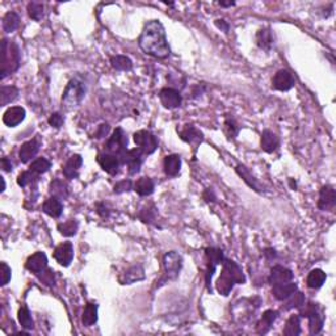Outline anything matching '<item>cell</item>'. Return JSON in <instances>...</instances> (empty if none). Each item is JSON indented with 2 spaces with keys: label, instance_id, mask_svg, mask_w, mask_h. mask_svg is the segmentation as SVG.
I'll return each mask as SVG.
<instances>
[{
  "label": "cell",
  "instance_id": "1",
  "mask_svg": "<svg viewBox=\"0 0 336 336\" xmlns=\"http://www.w3.org/2000/svg\"><path fill=\"white\" fill-rule=\"evenodd\" d=\"M138 42H139L140 49L149 56L160 59H164L170 56L171 50L167 42L166 30L158 20H151L145 25Z\"/></svg>",
  "mask_w": 336,
  "mask_h": 336
},
{
  "label": "cell",
  "instance_id": "2",
  "mask_svg": "<svg viewBox=\"0 0 336 336\" xmlns=\"http://www.w3.org/2000/svg\"><path fill=\"white\" fill-rule=\"evenodd\" d=\"M222 264V272L217 280V291L222 296H228L235 284H245L246 277L242 268L235 261L225 259Z\"/></svg>",
  "mask_w": 336,
  "mask_h": 336
},
{
  "label": "cell",
  "instance_id": "3",
  "mask_svg": "<svg viewBox=\"0 0 336 336\" xmlns=\"http://www.w3.org/2000/svg\"><path fill=\"white\" fill-rule=\"evenodd\" d=\"M20 49L15 42H8L7 39L2 41V79L8 74L16 71L20 67Z\"/></svg>",
  "mask_w": 336,
  "mask_h": 336
},
{
  "label": "cell",
  "instance_id": "4",
  "mask_svg": "<svg viewBox=\"0 0 336 336\" xmlns=\"http://www.w3.org/2000/svg\"><path fill=\"white\" fill-rule=\"evenodd\" d=\"M85 95V84L80 80V79L75 78L70 80L69 84L66 85L65 91L62 95V105H65V108L67 111L76 108L78 105H80L82 100L84 99Z\"/></svg>",
  "mask_w": 336,
  "mask_h": 336
},
{
  "label": "cell",
  "instance_id": "5",
  "mask_svg": "<svg viewBox=\"0 0 336 336\" xmlns=\"http://www.w3.org/2000/svg\"><path fill=\"white\" fill-rule=\"evenodd\" d=\"M163 267H164V274L162 276L158 282L160 285H164L170 281L176 280L179 277L180 271L183 268V258L181 255L177 254L176 251H170L167 252L163 256Z\"/></svg>",
  "mask_w": 336,
  "mask_h": 336
},
{
  "label": "cell",
  "instance_id": "6",
  "mask_svg": "<svg viewBox=\"0 0 336 336\" xmlns=\"http://www.w3.org/2000/svg\"><path fill=\"white\" fill-rule=\"evenodd\" d=\"M301 317L309 319V330H310L311 335H318L320 331L323 330L324 315L320 311V307L318 304L310 302V304L305 305L304 309L301 310Z\"/></svg>",
  "mask_w": 336,
  "mask_h": 336
},
{
  "label": "cell",
  "instance_id": "7",
  "mask_svg": "<svg viewBox=\"0 0 336 336\" xmlns=\"http://www.w3.org/2000/svg\"><path fill=\"white\" fill-rule=\"evenodd\" d=\"M107 150L109 154H113L116 157L120 159L122 155L127 151V138L124 134V130L121 127H117L116 130L113 131L112 137H109V139L107 140Z\"/></svg>",
  "mask_w": 336,
  "mask_h": 336
},
{
  "label": "cell",
  "instance_id": "8",
  "mask_svg": "<svg viewBox=\"0 0 336 336\" xmlns=\"http://www.w3.org/2000/svg\"><path fill=\"white\" fill-rule=\"evenodd\" d=\"M134 142L139 146V150L146 155H150L158 149L157 138L147 130H139L134 134Z\"/></svg>",
  "mask_w": 336,
  "mask_h": 336
},
{
  "label": "cell",
  "instance_id": "9",
  "mask_svg": "<svg viewBox=\"0 0 336 336\" xmlns=\"http://www.w3.org/2000/svg\"><path fill=\"white\" fill-rule=\"evenodd\" d=\"M160 103L166 109H176L181 105L183 98L180 95V92L175 88H163L159 92Z\"/></svg>",
  "mask_w": 336,
  "mask_h": 336
},
{
  "label": "cell",
  "instance_id": "10",
  "mask_svg": "<svg viewBox=\"0 0 336 336\" xmlns=\"http://www.w3.org/2000/svg\"><path fill=\"white\" fill-rule=\"evenodd\" d=\"M142 151L139 149H134V150H127L126 153L120 158L121 163L126 164L129 168L130 175H135L139 172L140 166H142Z\"/></svg>",
  "mask_w": 336,
  "mask_h": 336
},
{
  "label": "cell",
  "instance_id": "11",
  "mask_svg": "<svg viewBox=\"0 0 336 336\" xmlns=\"http://www.w3.org/2000/svg\"><path fill=\"white\" fill-rule=\"evenodd\" d=\"M53 256L62 267H69L74 259V247H72L71 242H63L59 246H57L53 252Z\"/></svg>",
  "mask_w": 336,
  "mask_h": 336
},
{
  "label": "cell",
  "instance_id": "12",
  "mask_svg": "<svg viewBox=\"0 0 336 336\" xmlns=\"http://www.w3.org/2000/svg\"><path fill=\"white\" fill-rule=\"evenodd\" d=\"M98 163L100 164V167L103 168V171H105L107 173L114 176L117 175L118 171H120L121 162L116 155L109 153H103L98 155Z\"/></svg>",
  "mask_w": 336,
  "mask_h": 336
},
{
  "label": "cell",
  "instance_id": "13",
  "mask_svg": "<svg viewBox=\"0 0 336 336\" xmlns=\"http://www.w3.org/2000/svg\"><path fill=\"white\" fill-rule=\"evenodd\" d=\"M272 85L274 89L277 91L286 92L294 87V78L291 72L287 70H280L274 74L273 80H272Z\"/></svg>",
  "mask_w": 336,
  "mask_h": 336
},
{
  "label": "cell",
  "instance_id": "14",
  "mask_svg": "<svg viewBox=\"0 0 336 336\" xmlns=\"http://www.w3.org/2000/svg\"><path fill=\"white\" fill-rule=\"evenodd\" d=\"M25 267L28 271L39 274L47 268V256H46L45 252H34V254L30 255L29 258H28V260H26L25 263Z\"/></svg>",
  "mask_w": 336,
  "mask_h": 336
},
{
  "label": "cell",
  "instance_id": "15",
  "mask_svg": "<svg viewBox=\"0 0 336 336\" xmlns=\"http://www.w3.org/2000/svg\"><path fill=\"white\" fill-rule=\"evenodd\" d=\"M39 146H41V142H39L38 138H33V139L21 145L19 151V158L21 160V163H28L36 157L39 150Z\"/></svg>",
  "mask_w": 336,
  "mask_h": 336
},
{
  "label": "cell",
  "instance_id": "16",
  "mask_svg": "<svg viewBox=\"0 0 336 336\" xmlns=\"http://www.w3.org/2000/svg\"><path fill=\"white\" fill-rule=\"evenodd\" d=\"M336 205V192L333 186L324 185L319 193L318 208L320 210H332Z\"/></svg>",
  "mask_w": 336,
  "mask_h": 336
},
{
  "label": "cell",
  "instance_id": "17",
  "mask_svg": "<svg viewBox=\"0 0 336 336\" xmlns=\"http://www.w3.org/2000/svg\"><path fill=\"white\" fill-rule=\"evenodd\" d=\"M293 280V272L287 268L282 267V265H276L271 269V274L268 277L269 284L273 286V285L278 284H284V282H289V281Z\"/></svg>",
  "mask_w": 336,
  "mask_h": 336
},
{
  "label": "cell",
  "instance_id": "18",
  "mask_svg": "<svg viewBox=\"0 0 336 336\" xmlns=\"http://www.w3.org/2000/svg\"><path fill=\"white\" fill-rule=\"evenodd\" d=\"M25 109L23 107H11L7 109L3 114L4 125L10 127H15L19 124H21L25 118Z\"/></svg>",
  "mask_w": 336,
  "mask_h": 336
},
{
  "label": "cell",
  "instance_id": "19",
  "mask_svg": "<svg viewBox=\"0 0 336 336\" xmlns=\"http://www.w3.org/2000/svg\"><path fill=\"white\" fill-rule=\"evenodd\" d=\"M83 164V158L79 154H74L69 158V160L66 162L65 166L62 168V172L65 175L66 179L72 180L76 179L79 176V170Z\"/></svg>",
  "mask_w": 336,
  "mask_h": 336
},
{
  "label": "cell",
  "instance_id": "20",
  "mask_svg": "<svg viewBox=\"0 0 336 336\" xmlns=\"http://www.w3.org/2000/svg\"><path fill=\"white\" fill-rule=\"evenodd\" d=\"M179 134L180 138H181L184 142L195 146V149H196V147L204 140L203 133H201L199 129H196L195 126H192V125H185V126L179 131Z\"/></svg>",
  "mask_w": 336,
  "mask_h": 336
},
{
  "label": "cell",
  "instance_id": "21",
  "mask_svg": "<svg viewBox=\"0 0 336 336\" xmlns=\"http://www.w3.org/2000/svg\"><path fill=\"white\" fill-rule=\"evenodd\" d=\"M164 173L170 177H176L181 170V158L177 154H171L164 158L163 162Z\"/></svg>",
  "mask_w": 336,
  "mask_h": 336
},
{
  "label": "cell",
  "instance_id": "22",
  "mask_svg": "<svg viewBox=\"0 0 336 336\" xmlns=\"http://www.w3.org/2000/svg\"><path fill=\"white\" fill-rule=\"evenodd\" d=\"M145 278V271L142 265H134V267L129 268L126 272L120 276V282L122 285H130L137 282V281H142Z\"/></svg>",
  "mask_w": 336,
  "mask_h": 336
},
{
  "label": "cell",
  "instance_id": "23",
  "mask_svg": "<svg viewBox=\"0 0 336 336\" xmlns=\"http://www.w3.org/2000/svg\"><path fill=\"white\" fill-rule=\"evenodd\" d=\"M278 313L276 310H267L264 311L263 317L260 318V320L256 324V332L259 335H265L267 332H269V330L273 326L274 320L277 319Z\"/></svg>",
  "mask_w": 336,
  "mask_h": 336
},
{
  "label": "cell",
  "instance_id": "24",
  "mask_svg": "<svg viewBox=\"0 0 336 336\" xmlns=\"http://www.w3.org/2000/svg\"><path fill=\"white\" fill-rule=\"evenodd\" d=\"M297 285L294 284L293 281H289V282H284V284L273 285L272 294H273L276 300L285 301L291 297L294 292H297Z\"/></svg>",
  "mask_w": 336,
  "mask_h": 336
},
{
  "label": "cell",
  "instance_id": "25",
  "mask_svg": "<svg viewBox=\"0 0 336 336\" xmlns=\"http://www.w3.org/2000/svg\"><path fill=\"white\" fill-rule=\"evenodd\" d=\"M42 210L45 214H47V216L52 217V218H58V217H61V214H62V203H61V200L53 196L43 203Z\"/></svg>",
  "mask_w": 336,
  "mask_h": 336
},
{
  "label": "cell",
  "instance_id": "26",
  "mask_svg": "<svg viewBox=\"0 0 336 336\" xmlns=\"http://www.w3.org/2000/svg\"><path fill=\"white\" fill-rule=\"evenodd\" d=\"M278 137L274 133H272L271 130H264L261 134V149L265 151V153H273L276 149L278 147Z\"/></svg>",
  "mask_w": 336,
  "mask_h": 336
},
{
  "label": "cell",
  "instance_id": "27",
  "mask_svg": "<svg viewBox=\"0 0 336 336\" xmlns=\"http://www.w3.org/2000/svg\"><path fill=\"white\" fill-rule=\"evenodd\" d=\"M327 280V274L324 273L322 269H313L310 273L307 274L306 278V284L307 286L311 287V289H319V287L323 286V284Z\"/></svg>",
  "mask_w": 336,
  "mask_h": 336
},
{
  "label": "cell",
  "instance_id": "28",
  "mask_svg": "<svg viewBox=\"0 0 336 336\" xmlns=\"http://www.w3.org/2000/svg\"><path fill=\"white\" fill-rule=\"evenodd\" d=\"M273 33H272V30L269 29V28H263V29H260L256 33V43H258L260 49L269 50L272 47V45H273Z\"/></svg>",
  "mask_w": 336,
  "mask_h": 336
},
{
  "label": "cell",
  "instance_id": "29",
  "mask_svg": "<svg viewBox=\"0 0 336 336\" xmlns=\"http://www.w3.org/2000/svg\"><path fill=\"white\" fill-rule=\"evenodd\" d=\"M236 172H238L239 176L243 179V181H245L250 188H252V189L256 190V192H260L261 186L260 184H259L258 179H255V176H252L251 172L247 170V167H245L243 164H239V166L236 167Z\"/></svg>",
  "mask_w": 336,
  "mask_h": 336
},
{
  "label": "cell",
  "instance_id": "30",
  "mask_svg": "<svg viewBox=\"0 0 336 336\" xmlns=\"http://www.w3.org/2000/svg\"><path fill=\"white\" fill-rule=\"evenodd\" d=\"M99 306L96 304H87L83 311L82 322L85 327H91L98 322Z\"/></svg>",
  "mask_w": 336,
  "mask_h": 336
},
{
  "label": "cell",
  "instance_id": "31",
  "mask_svg": "<svg viewBox=\"0 0 336 336\" xmlns=\"http://www.w3.org/2000/svg\"><path fill=\"white\" fill-rule=\"evenodd\" d=\"M133 189L142 197L150 196L154 192V181L150 177H140L139 180H137V183L134 184Z\"/></svg>",
  "mask_w": 336,
  "mask_h": 336
},
{
  "label": "cell",
  "instance_id": "32",
  "mask_svg": "<svg viewBox=\"0 0 336 336\" xmlns=\"http://www.w3.org/2000/svg\"><path fill=\"white\" fill-rule=\"evenodd\" d=\"M111 65L117 71H130L133 69L131 59L126 56H113L111 57Z\"/></svg>",
  "mask_w": 336,
  "mask_h": 336
},
{
  "label": "cell",
  "instance_id": "33",
  "mask_svg": "<svg viewBox=\"0 0 336 336\" xmlns=\"http://www.w3.org/2000/svg\"><path fill=\"white\" fill-rule=\"evenodd\" d=\"M50 193L54 197H57V199L63 200L69 196V188H67V185L63 183L62 180L56 179L53 180L52 184H50Z\"/></svg>",
  "mask_w": 336,
  "mask_h": 336
},
{
  "label": "cell",
  "instance_id": "34",
  "mask_svg": "<svg viewBox=\"0 0 336 336\" xmlns=\"http://www.w3.org/2000/svg\"><path fill=\"white\" fill-rule=\"evenodd\" d=\"M20 17L16 12H7L3 17V29L6 33H12L17 29Z\"/></svg>",
  "mask_w": 336,
  "mask_h": 336
},
{
  "label": "cell",
  "instance_id": "35",
  "mask_svg": "<svg viewBox=\"0 0 336 336\" xmlns=\"http://www.w3.org/2000/svg\"><path fill=\"white\" fill-rule=\"evenodd\" d=\"M17 318H19V323L20 326L25 328V330H33L34 328V322H33V318L30 315L29 309L26 306L20 307L19 313H17Z\"/></svg>",
  "mask_w": 336,
  "mask_h": 336
},
{
  "label": "cell",
  "instance_id": "36",
  "mask_svg": "<svg viewBox=\"0 0 336 336\" xmlns=\"http://www.w3.org/2000/svg\"><path fill=\"white\" fill-rule=\"evenodd\" d=\"M58 231L63 235V236H74V235L78 232L79 228V223L76 219H69V221H66L63 223H59L58 225Z\"/></svg>",
  "mask_w": 336,
  "mask_h": 336
},
{
  "label": "cell",
  "instance_id": "37",
  "mask_svg": "<svg viewBox=\"0 0 336 336\" xmlns=\"http://www.w3.org/2000/svg\"><path fill=\"white\" fill-rule=\"evenodd\" d=\"M301 333V323L298 315H292L287 319L284 328V335L286 336H298Z\"/></svg>",
  "mask_w": 336,
  "mask_h": 336
},
{
  "label": "cell",
  "instance_id": "38",
  "mask_svg": "<svg viewBox=\"0 0 336 336\" xmlns=\"http://www.w3.org/2000/svg\"><path fill=\"white\" fill-rule=\"evenodd\" d=\"M205 254H206V259H208V263L216 265V267L219 264H222L223 260H225L222 250H219V248L216 247L206 248Z\"/></svg>",
  "mask_w": 336,
  "mask_h": 336
},
{
  "label": "cell",
  "instance_id": "39",
  "mask_svg": "<svg viewBox=\"0 0 336 336\" xmlns=\"http://www.w3.org/2000/svg\"><path fill=\"white\" fill-rule=\"evenodd\" d=\"M17 95H19V89L16 87H13V85L2 87V89H0V104L7 105L8 103L13 102L17 98Z\"/></svg>",
  "mask_w": 336,
  "mask_h": 336
},
{
  "label": "cell",
  "instance_id": "40",
  "mask_svg": "<svg viewBox=\"0 0 336 336\" xmlns=\"http://www.w3.org/2000/svg\"><path fill=\"white\" fill-rule=\"evenodd\" d=\"M50 167H52V163L46 158H37L30 164V171L36 175H42L50 170Z\"/></svg>",
  "mask_w": 336,
  "mask_h": 336
},
{
  "label": "cell",
  "instance_id": "41",
  "mask_svg": "<svg viewBox=\"0 0 336 336\" xmlns=\"http://www.w3.org/2000/svg\"><path fill=\"white\" fill-rule=\"evenodd\" d=\"M28 15L30 19L39 21L43 17V4L38 2H32L28 4Z\"/></svg>",
  "mask_w": 336,
  "mask_h": 336
},
{
  "label": "cell",
  "instance_id": "42",
  "mask_svg": "<svg viewBox=\"0 0 336 336\" xmlns=\"http://www.w3.org/2000/svg\"><path fill=\"white\" fill-rule=\"evenodd\" d=\"M287 304L285 305V309L286 310H291V309H298V307H302L305 304V297L304 294L300 293V292H294L291 297L287 298Z\"/></svg>",
  "mask_w": 336,
  "mask_h": 336
},
{
  "label": "cell",
  "instance_id": "43",
  "mask_svg": "<svg viewBox=\"0 0 336 336\" xmlns=\"http://www.w3.org/2000/svg\"><path fill=\"white\" fill-rule=\"evenodd\" d=\"M36 179H37L36 173L32 172V171H24V172L20 173L19 177H17V184H19L21 188H26L28 185L34 183Z\"/></svg>",
  "mask_w": 336,
  "mask_h": 336
},
{
  "label": "cell",
  "instance_id": "44",
  "mask_svg": "<svg viewBox=\"0 0 336 336\" xmlns=\"http://www.w3.org/2000/svg\"><path fill=\"white\" fill-rule=\"evenodd\" d=\"M225 133H226V135H227L228 139H231V138H235L236 135H238L239 126L234 118L228 117L227 120L225 121Z\"/></svg>",
  "mask_w": 336,
  "mask_h": 336
},
{
  "label": "cell",
  "instance_id": "45",
  "mask_svg": "<svg viewBox=\"0 0 336 336\" xmlns=\"http://www.w3.org/2000/svg\"><path fill=\"white\" fill-rule=\"evenodd\" d=\"M133 188H134L133 183H131L130 180H122V181H120V183H117L116 185H114L113 192L117 193V195H120V193L129 192V190H131Z\"/></svg>",
  "mask_w": 336,
  "mask_h": 336
},
{
  "label": "cell",
  "instance_id": "46",
  "mask_svg": "<svg viewBox=\"0 0 336 336\" xmlns=\"http://www.w3.org/2000/svg\"><path fill=\"white\" fill-rule=\"evenodd\" d=\"M63 121L65 120H63L62 114L57 112V113H53L52 116H50L49 120H47V122H49L50 126L56 127V129H59V127L63 125Z\"/></svg>",
  "mask_w": 336,
  "mask_h": 336
},
{
  "label": "cell",
  "instance_id": "47",
  "mask_svg": "<svg viewBox=\"0 0 336 336\" xmlns=\"http://www.w3.org/2000/svg\"><path fill=\"white\" fill-rule=\"evenodd\" d=\"M11 280V268L6 264L2 263V285H7L8 281Z\"/></svg>",
  "mask_w": 336,
  "mask_h": 336
},
{
  "label": "cell",
  "instance_id": "48",
  "mask_svg": "<svg viewBox=\"0 0 336 336\" xmlns=\"http://www.w3.org/2000/svg\"><path fill=\"white\" fill-rule=\"evenodd\" d=\"M109 131V125L108 124H102L100 126H99L98 131H96V138H104L107 134H108Z\"/></svg>",
  "mask_w": 336,
  "mask_h": 336
},
{
  "label": "cell",
  "instance_id": "49",
  "mask_svg": "<svg viewBox=\"0 0 336 336\" xmlns=\"http://www.w3.org/2000/svg\"><path fill=\"white\" fill-rule=\"evenodd\" d=\"M41 273H42L43 276H45V277H43V278H41V280H42L43 282H46V284H47V285L54 284V272H53V271H47L45 273V271H43V272H41Z\"/></svg>",
  "mask_w": 336,
  "mask_h": 336
},
{
  "label": "cell",
  "instance_id": "50",
  "mask_svg": "<svg viewBox=\"0 0 336 336\" xmlns=\"http://www.w3.org/2000/svg\"><path fill=\"white\" fill-rule=\"evenodd\" d=\"M216 26L218 29L223 30L225 33H227L228 29H230V25H228V23L225 21V20H216Z\"/></svg>",
  "mask_w": 336,
  "mask_h": 336
},
{
  "label": "cell",
  "instance_id": "51",
  "mask_svg": "<svg viewBox=\"0 0 336 336\" xmlns=\"http://www.w3.org/2000/svg\"><path fill=\"white\" fill-rule=\"evenodd\" d=\"M2 168H3L4 172H11L12 171V163L8 158H3L2 159Z\"/></svg>",
  "mask_w": 336,
  "mask_h": 336
},
{
  "label": "cell",
  "instance_id": "52",
  "mask_svg": "<svg viewBox=\"0 0 336 336\" xmlns=\"http://www.w3.org/2000/svg\"><path fill=\"white\" fill-rule=\"evenodd\" d=\"M264 255L267 256V259H269V260H271V259L276 258V250H273V248H267V250H265V252H264Z\"/></svg>",
  "mask_w": 336,
  "mask_h": 336
},
{
  "label": "cell",
  "instance_id": "53",
  "mask_svg": "<svg viewBox=\"0 0 336 336\" xmlns=\"http://www.w3.org/2000/svg\"><path fill=\"white\" fill-rule=\"evenodd\" d=\"M219 6L231 7V6H235V2H227V3H226V2H219Z\"/></svg>",
  "mask_w": 336,
  "mask_h": 336
}]
</instances>
